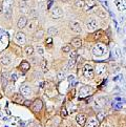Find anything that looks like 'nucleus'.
<instances>
[{
    "mask_svg": "<svg viewBox=\"0 0 126 127\" xmlns=\"http://www.w3.org/2000/svg\"><path fill=\"white\" fill-rule=\"evenodd\" d=\"M118 7H119V10H120V11H124V10H125L124 4H118Z\"/></svg>",
    "mask_w": 126,
    "mask_h": 127,
    "instance_id": "4c0bfd02",
    "label": "nucleus"
},
{
    "mask_svg": "<svg viewBox=\"0 0 126 127\" xmlns=\"http://www.w3.org/2000/svg\"><path fill=\"white\" fill-rule=\"evenodd\" d=\"M12 101H13V102H15V103H17V104H24V101H25V100H24V97L22 96L21 94L16 93V94L13 95Z\"/></svg>",
    "mask_w": 126,
    "mask_h": 127,
    "instance_id": "423d86ee",
    "label": "nucleus"
},
{
    "mask_svg": "<svg viewBox=\"0 0 126 127\" xmlns=\"http://www.w3.org/2000/svg\"><path fill=\"white\" fill-rule=\"evenodd\" d=\"M74 80H75V76L71 75V76H69V77H68V81H69L70 83H71V82H74Z\"/></svg>",
    "mask_w": 126,
    "mask_h": 127,
    "instance_id": "58836bf2",
    "label": "nucleus"
},
{
    "mask_svg": "<svg viewBox=\"0 0 126 127\" xmlns=\"http://www.w3.org/2000/svg\"><path fill=\"white\" fill-rule=\"evenodd\" d=\"M52 43H53V39H52V37L47 38V39H46V41H45V44H46V46L51 47V46H52Z\"/></svg>",
    "mask_w": 126,
    "mask_h": 127,
    "instance_id": "2f4dec72",
    "label": "nucleus"
},
{
    "mask_svg": "<svg viewBox=\"0 0 126 127\" xmlns=\"http://www.w3.org/2000/svg\"><path fill=\"white\" fill-rule=\"evenodd\" d=\"M18 79V76L16 72H13V74H11V80L13 81V82H15V81Z\"/></svg>",
    "mask_w": 126,
    "mask_h": 127,
    "instance_id": "72a5a7b5",
    "label": "nucleus"
},
{
    "mask_svg": "<svg viewBox=\"0 0 126 127\" xmlns=\"http://www.w3.org/2000/svg\"><path fill=\"white\" fill-rule=\"evenodd\" d=\"M104 118H105V113H104V112L100 111V112L97 113V120H98L99 122H102L103 120H104Z\"/></svg>",
    "mask_w": 126,
    "mask_h": 127,
    "instance_id": "bb28decb",
    "label": "nucleus"
},
{
    "mask_svg": "<svg viewBox=\"0 0 126 127\" xmlns=\"http://www.w3.org/2000/svg\"><path fill=\"white\" fill-rule=\"evenodd\" d=\"M26 25H28V19H26L25 16H21L19 19H18L17 26H18L19 29H24Z\"/></svg>",
    "mask_w": 126,
    "mask_h": 127,
    "instance_id": "ddd939ff",
    "label": "nucleus"
},
{
    "mask_svg": "<svg viewBox=\"0 0 126 127\" xmlns=\"http://www.w3.org/2000/svg\"><path fill=\"white\" fill-rule=\"evenodd\" d=\"M97 25H98L97 20L96 19H91L86 23V28L89 32H94V30H97Z\"/></svg>",
    "mask_w": 126,
    "mask_h": 127,
    "instance_id": "9d476101",
    "label": "nucleus"
},
{
    "mask_svg": "<svg viewBox=\"0 0 126 127\" xmlns=\"http://www.w3.org/2000/svg\"><path fill=\"white\" fill-rule=\"evenodd\" d=\"M1 83H2V87L6 88L8 85V74L7 72H2L1 74Z\"/></svg>",
    "mask_w": 126,
    "mask_h": 127,
    "instance_id": "2eb2a0df",
    "label": "nucleus"
},
{
    "mask_svg": "<svg viewBox=\"0 0 126 127\" xmlns=\"http://www.w3.org/2000/svg\"><path fill=\"white\" fill-rule=\"evenodd\" d=\"M20 12L22 13V14H29L30 10L26 5H23V4H22V5H20Z\"/></svg>",
    "mask_w": 126,
    "mask_h": 127,
    "instance_id": "a878e982",
    "label": "nucleus"
},
{
    "mask_svg": "<svg viewBox=\"0 0 126 127\" xmlns=\"http://www.w3.org/2000/svg\"><path fill=\"white\" fill-rule=\"evenodd\" d=\"M69 25H70L71 31L75 32V33L79 34V33H81V32H82V28H81V24L79 23V22H77V21H71Z\"/></svg>",
    "mask_w": 126,
    "mask_h": 127,
    "instance_id": "6e6552de",
    "label": "nucleus"
},
{
    "mask_svg": "<svg viewBox=\"0 0 126 127\" xmlns=\"http://www.w3.org/2000/svg\"><path fill=\"white\" fill-rule=\"evenodd\" d=\"M96 13H97V15H98L99 17L102 18V19H105V18H106L105 12H103L102 10H98V11H96Z\"/></svg>",
    "mask_w": 126,
    "mask_h": 127,
    "instance_id": "cd10ccee",
    "label": "nucleus"
},
{
    "mask_svg": "<svg viewBox=\"0 0 126 127\" xmlns=\"http://www.w3.org/2000/svg\"><path fill=\"white\" fill-rule=\"evenodd\" d=\"M37 53L39 54V55H43V54H44V49H43V47H41V46H37Z\"/></svg>",
    "mask_w": 126,
    "mask_h": 127,
    "instance_id": "f704fd0d",
    "label": "nucleus"
},
{
    "mask_svg": "<svg viewBox=\"0 0 126 127\" xmlns=\"http://www.w3.org/2000/svg\"><path fill=\"white\" fill-rule=\"evenodd\" d=\"M57 78H58V80H59V81H62L63 79L65 78V74H64V71H59V72H58Z\"/></svg>",
    "mask_w": 126,
    "mask_h": 127,
    "instance_id": "c756f323",
    "label": "nucleus"
},
{
    "mask_svg": "<svg viewBox=\"0 0 126 127\" xmlns=\"http://www.w3.org/2000/svg\"><path fill=\"white\" fill-rule=\"evenodd\" d=\"M20 93L24 98H30L32 96V94H33V90H32V88L28 84H23L20 86Z\"/></svg>",
    "mask_w": 126,
    "mask_h": 127,
    "instance_id": "f03ea898",
    "label": "nucleus"
},
{
    "mask_svg": "<svg viewBox=\"0 0 126 127\" xmlns=\"http://www.w3.org/2000/svg\"><path fill=\"white\" fill-rule=\"evenodd\" d=\"M115 53H116L117 58H120V57H121V49H120L119 47H117V48L115 49Z\"/></svg>",
    "mask_w": 126,
    "mask_h": 127,
    "instance_id": "c9c22d12",
    "label": "nucleus"
},
{
    "mask_svg": "<svg viewBox=\"0 0 126 127\" xmlns=\"http://www.w3.org/2000/svg\"><path fill=\"white\" fill-rule=\"evenodd\" d=\"M24 52H25V55L32 56V55L34 54V47H33V46H31V45H29V46H26V47H25Z\"/></svg>",
    "mask_w": 126,
    "mask_h": 127,
    "instance_id": "5701e85b",
    "label": "nucleus"
},
{
    "mask_svg": "<svg viewBox=\"0 0 126 127\" xmlns=\"http://www.w3.org/2000/svg\"><path fill=\"white\" fill-rule=\"evenodd\" d=\"M76 61H77V57L74 58V57H70L69 60H68V63H67V67H68V69L73 68V67H75L76 65Z\"/></svg>",
    "mask_w": 126,
    "mask_h": 127,
    "instance_id": "aec40b11",
    "label": "nucleus"
},
{
    "mask_svg": "<svg viewBox=\"0 0 126 127\" xmlns=\"http://www.w3.org/2000/svg\"><path fill=\"white\" fill-rule=\"evenodd\" d=\"M42 107H43V102L40 99H37L33 102L32 109H33V111H35V112H38V111H40L42 109Z\"/></svg>",
    "mask_w": 126,
    "mask_h": 127,
    "instance_id": "39448f33",
    "label": "nucleus"
},
{
    "mask_svg": "<svg viewBox=\"0 0 126 127\" xmlns=\"http://www.w3.org/2000/svg\"><path fill=\"white\" fill-rule=\"evenodd\" d=\"M15 40L18 44H24L26 41V38H25V35L22 33V32H18L15 35Z\"/></svg>",
    "mask_w": 126,
    "mask_h": 127,
    "instance_id": "0eeeda50",
    "label": "nucleus"
},
{
    "mask_svg": "<svg viewBox=\"0 0 126 127\" xmlns=\"http://www.w3.org/2000/svg\"><path fill=\"white\" fill-rule=\"evenodd\" d=\"M20 69L23 71V72H25V71H28L29 69H30V67H31V64L28 62V61H22L21 63H20Z\"/></svg>",
    "mask_w": 126,
    "mask_h": 127,
    "instance_id": "a211bd4d",
    "label": "nucleus"
},
{
    "mask_svg": "<svg viewBox=\"0 0 126 127\" xmlns=\"http://www.w3.org/2000/svg\"><path fill=\"white\" fill-rule=\"evenodd\" d=\"M0 62H1L3 65H8L11 63V58L6 55H2L0 57Z\"/></svg>",
    "mask_w": 126,
    "mask_h": 127,
    "instance_id": "6ab92c4d",
    "label": "nucleus"
},
{
    "mask_svg": "<svg viewBox=\"0 0 126 127\" xmlns=\"http://www.w3.org/2000/svg\"><path fill=\"white\" fill-rule=\"evenodd\" d=\"M70 51H71V47H70L69 44H66V45H64V46H62V52L63 53H70Z\"/></svg>",
    "mask_w": 126,
    "mask_h": 127,
    "instance_id": "c85d7f7f",
    "label": "nucleus"
},
{
    "mask_svg": "<svg viewBox=\"0 0 126 127\" xmlns=\"http://www.w3.org/2000/svg\"><path fill=\"white\" fill-rule=\"evenodd\" d=\"M3 13H4V16H5L7 19H10L13 15V11L11 7H3Z\"/></svg>",
    "mask_w": 126,
    "mask_h": 127,
    "instance_id": "412c9836",
    "label": "nucleus"
},
{
    "mask_svg": "<svg viewBox=\"0 0 126 127\" xmlns=\"http://www.w3.org/2000/svg\"><path fill=\"white\" fill-rule=\"evenodd\" d=\"M94 71H96V74H97L98 76H102L103 74H105V71H106V66H105V64H103V63L97 64L96 68H94Z\"/></svg>",
    "mask_w": 126,
    "mask_h": 127,
    "instance_id": "1a4fd4ad",
    "label": "nucleus"
},
{
    "mask_svg": "<svg viewBox=\"0 0 126 127\" xmlns=\"http://www.w3.org/2000/svg\"><path fill=\"white\" fill-rule=\"evenodd\" d=\"M61 116H62L63 118L67 117V111H66V108H65V107H62V108H61Z\"/></svg>",
    "mask_w": 126,
    "mask_h": 127,
    "instance_id": "473e14b6",
    "label": "nucleus"
},
{
    "mask_svg": "<svg viewBox=\"0 0 126 127\" xmlns=\"http://www.w3.org/2000/svg\"><path fill=\"white\" fill-rule=\"evenodd\" d=\"M86 127H98L99 126V121L96 118H89L88 121H86Z\"/></svg>",
    "mask_w": 126,
    "mask_h": 127,
    "instance_id": "4468645a",
    "label": "nucleus"
},
{
    "mask_svg": "<svg viewBox=\"0 0 126 127\" xmlns=\"http://www.w3.org/2000/svg\"><path fill=\"white\" fill-rule=\"evenodd\" d=\"M43 35H44V31L40 30V31L36 32V33L34 34V39H35V40H40V39L43 37Z\"/></svg>",
    "mask_w": 126,
    "mask_h": 127,
    "instance_id": "4be33fe9",
    "label": "nucleus"
},
{
    "mask_svg": "<svg viewBox=\"0 0 126 127\" xmlns=\"http://www.w3.org/2000/svg\"><path fill=\"white\" fill-rule=\"evenodd\" d=\"M51 15H52V18H54V19H59V18L62 17L63 12L59 6H54L51 11Z\"/></svg>",
    "mask_w": 126,
    "mask_h": 127,
    "instance_id": "20e7f679",
    "label": "nucleus"
},
{
    "mask_svg": "<svg viewBox=\"0 0 126 127\" xmlns=\"http://www.w3.org/2000/svg\"><path fill=\"white\" fill-rule=\"evenodd\" d=\"M47 34L49 36H56L58 34V30L56 28H54V26H52V28H49L47 30Z\"/></svg>",
    "mask_w": 126,
    "mask_h": 127,
    "instance_id": "b1692460",
    "label": "nucleus"
},
{
    "mask_svg": "<svg viewBox=\"0 0 126 127\" xmlns=\"http://www.w3.org/2000/svg\"><path fill=\"white\" fill-rule=\"evenodd\" d=\"M100 1H103V0H100Z\"/></svg>",
    "mask_w": 126,
    "mask_h": 127,
    "instance_id": "a18cd8bd",
    "label": "nucleus"
},
{
    "mask_svg": "<svg viewBox=\"0 0 126 127\" xmlns=\"http://www.w3.org/2000/svg\"><path fill=\"white\" fill-rule=\"evenodd\" d=\"M71 45H73L75 48H80L82 46V40L80 38H74L71 40Z\"/></svg>",
    "mask_w": 126,
    "mask_h": 127,
    "instance_id": "f3484780",
    "label": "nucleus"
},
{
    "mask_svg": "<svg viewBox=\"0 0 126 127\" xmlns=\"http://www.w3.org/2000/svg\"><path fill=\"white\" fill-rule=\"evenodd\" d=\"M101 34H102V32H101V31H99V32H98V34H96V36H94V38H96V39H99V38H100V36H101Z\"/></svg>",
    "mask_w": 126,
    "mask_h": 127,
    "instance_id": "a19ab883",
    "label": "nucleus"
},
{
    "mask_svg": "<svg viewBox=\"0 0 126 127\" xmlns=\"http://www.w3.org/2000/svg\"><path fill=\"white\" fill-rule=\"evenodd\" d=\"M91 87L89 86H83V87H81L80 90H79V97L83 98V97H86L89 95V93H91Z\"/></svg>",
    "mask_w": 126,
    "mask_h": 127,
    "instance_id": "9b49d317",
    "label": "nucleus"
},
{
    "mask_svg": "<svg viewBox=\"0 0 126 127\" xmlns=\"http://www.w3.org/2000/svg\"><path fill=\"white\" fill-rule=\"evenodd\" d=\"M36 127H41V126H40V125H37V126H36Z\"/></svg>",
    "mask_w": 126,
    "mask_h": 127,
    "instance_id": "37998d69",
    "label": "nucleus"
},
{
    "mask_svg": "<svg viewBox=\"0 0 126 127\" xmlns=\"http://www.w3.org/2000/svg\"><path fill=\"white\" fill-rule=\"evenodd\" d=\"M12 4H13L12 0H5V1H4V7H11Z\"/></svg>",
    "mask_w": 126,
    "mask_h": 127,
    "instance_id": "7c9ffc66",
    "label": "nucleus"
},
{
    "mask_svg": "<svg viewBox=\"0 0 126 127\" xmlns=\"http://www.w3.org/2000/svg\"><path fill=\"white\" fill-rule=\"evenodd\" d=\"M37 25H38V21H37V20H36V19L31 20L30 23H29V25H28L29 32H34V31L36 30V28H37Z\"/></svg>",
    "mask_w": 126,
    "mask_h": 127,
    "instance_id": "dca6fc26",
    "label": "nucleus"
},
{
    "mask_svg": "<svg viewBox=\"0 0 126 127\" xmlns=\"http://www.w3.org/2000/svg\"><path fill=\"white\" fill-rule=\"evenodd\" d=\"M32 62H33V63H34V64H35V65H37V64H38L37 58H35V57H34V58H32Z\"/></svg>",
    "mask_w": 126,
    "mask_h": 127,
    "instance_id": "ea45409f",
    "label": "nucleus"
},
{
    "mask_svg": "<svg viewBox=\"0 0 126 127\" xmlns=\"http://www.w3.org/2000/svg\"><path fill=\"white\" fill-rule=\"evenodd\" d=\"M92 52H93L94 55L97 56V57L103 56L106 53V46L105 45H103V44H101V43H97L96 45H94Z\"/></svg>",
    "mask_w": 126,
    "mask_h": 127,
    "instance_id": "f257e3e1",
    "label": "nucleus"
},
{
    "mask_svg": "<svg viewBox=\"0 0 126 127\" xmlns=\"http://www.w3.org/2000/svg\"><path fill=\"white\" fill-rule=\"evenodd\" d=\"M83 75L86 77V78L92 79L94 78V68L91 64H85L83 67Z\"/></svg>",
    "mask_w": 126,
    "mask_h": 127,
    "instance_id": "7ed1b4c3",
    "label": "nucleus"
},
{
    "mask_svg": "<svg viewBox=\"0 0 126 127\" xmlns=\"http://www.w3.org/2000/svg\"><path fill=\"white\" fill-rule=\"evenodd\" d=\"M76 121L80 126H84L85 123H86V116L84 113H79V115L76 117Z\"/></svg>",
    "mask_w": 126,
    "mask_h": 127,
    "instance_id": "f8f14e48",
    "label": "nucleus"
},
{
    "mask_svg": "<svg viewBox=\"0 0 126 127\" xmlns=\"http://www.w3.org/2000/svg\"><path fill=\"white\" fill-rule=\"evenodd\" d=\"M75 5H76V7H78V8H83L85 6V2L83 1V0H76Z\"/></svg>",
    "mask_w": 126,
    "mask_h": 127,
    "instance_id": "393cba45",
    "label": "nucleus"
},
{
    "mask_svg": "<svg viewBox=\"0 0 126 127\" xmlns=\"http://www.w3.org/2000/svg\"><path fill=\"white\" fill-rule=\"evenodd\" d=\"M61 1H64V2H67V1H69V0H61Z\"/></svg>",
    "mask_w": 126,
    "mask_h": 127,
    "instance_id": "79ce46f5",
    "label": "nucleus"
},
{
    "mask_svg": "<svg viewBox=\"0 0 126 127\" xmlns=\"http://www.w3.org/2000/svg\"><path fill=\"white\" fill-rule=\"evenodd\" d=\"M23 1H29V0H23Z\"/></svg>",
    "mask_w": 126,
    "mask_h": 127,
    "instance_id": "c03bdc74",
    "label": "nucleus"
},
{
    "mask_svg": "<svg viewBox=\"0 0 126 127\" xmlns=\"http://www.w3.org/2000/svg\"><path fill=\"white\" fill-rule=\"evenodd\" d=\"M46 64H47V63H46V61H45V60H43V61H42V63H41V67H42V68H43L44 70L46 69Z\"/></svg>",
    "mask_w": 126,
    "mask_h": 127,
    "instance_id": "e433bc0d",
    "label": "nucleus"
}]
</instances>
